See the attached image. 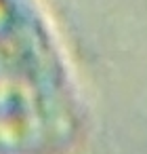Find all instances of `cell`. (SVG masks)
I'll return each instance as SVG.
<instances>
[{
  "mask_svg": "<svg viewBox=\"0 0 147 154\" xmlns=\"http://www.w3.org/2000/svg\"><path fill=\"white\" fill-rule=\"evenodd\" d=\"M23 7V0H0V42H17L19 34H23L21 30H17V26L23 23L25 17Z\"/></svg>",
  "mask_w": 147,
  "mask_h": 154,
  "instance_id": "1",
  "label": "cell"
}]
</instances>
